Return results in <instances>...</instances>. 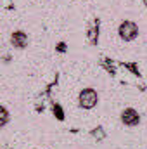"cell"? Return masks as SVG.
Segmentation results:
<instances>
[{"instance_id": "obj_6", "label": "cell", "mask_w": 147, "mask_h": 149, "mask_svg": "<svg viewBox=\"0 0 147 149\" xmlns=\"http://www.w3.org/2000/svg\"><path fill=\"white\" fill-rule=\"evenodd\" d=\"M57 50H59V52H64V50H66V43H64V42H59V43H57Z\"/></svg>"}, {"instance_id": "obj_1", "label": "cell", "mask_w": 147, "mask_h": 149, "mask_svg": "<svg viewBox=\"0 0 147 149\" xmlns=\"http://www.w3.org/2000/svg\"><path fill=\"white\" fill-rule=\"evenodd\" d=\"M118 35L125 42H132L139 37V26L133 21H123L118 28Z\"/></svg>"}, {"instance_id": "obj_3", "label": "cell", "mask_w": 147, "mask_h": 149, "mask_svg": "<svg viewBox=\"0 0 147 149\" xmlns=\"http://www.w3.org/2000/svg\"><path fill=\"white\" fill-rule=\"evenodd\" d=\"M121 121L126 127H137L140 123V114L135 111L133 108H126V109H123V113H121Z\"/></svg>"}, {"instance_id": "obj_4", "label": "cell", "mask_w": 147, "mask_h": 149, "mask_svg": "<svg viewBox=\"0 0 147 149\" xmlns=\"http://www.w3.org/2000/svg\"><path fill=\"white\" fill-rule=\"evenodd\" d=\"M10 43H12V47H16V49H24V47L28 45V35H26L23 30H17V31H14V33L10 35Z\"/></svg>"}, {"instance_id": "obj_2", "label": "cell", "mask_w": 147, "mask_h": 149, "mask_svg": "<svg viewBox=\"0 0 147 149\" xmlns=\"http://www.w3.org/2000/svg\"><path fill=\"white\" fill-rule=\"evenodd\" d=\"M97 101H99V95H97V92L94 90V88H83L81 92H80V104H81V108H85V109H92L95 104H97Z\"/></svg>"}, {"instance_id": "obj_5", "label": "cell", "mask_w": 147, "mask_h": 149, "mask_svg": "<svg viewBox=\"0 0 147 149\" xmlns=\"http://www.w3.org/2000/svg\"><path fill=\"white\" fill-rule=\"evenodd\" d=\"M7 121H9V111L3 106H0V128L3 125H7Z\"/></svg>"}]
</instances>
